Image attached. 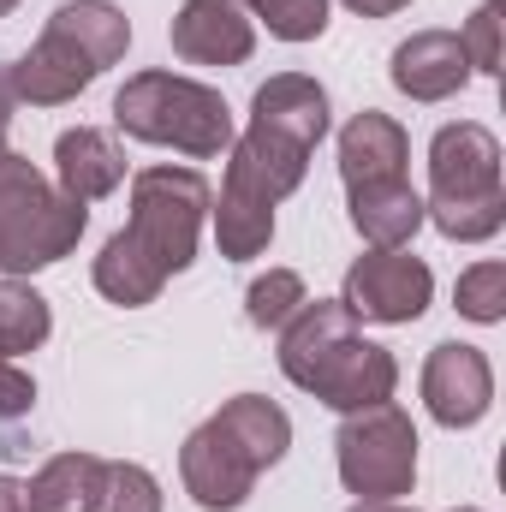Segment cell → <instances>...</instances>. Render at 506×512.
Masks as SVG:
<instances>
[{
    "label": "cell",
    "mask_w": 506,
    "mask_h": 512,
    "mask_svg": "<svg viewBox=\"0 0 506 512\" xmlns=\"http://www.w3.org/2000/svg\"><path fill=\"white\" fill-rule=\"evenodd\" d=\"M280 370L292 387L316 393L334 411L381 405L399 387L393 352L358 334V316L340 298H304L298 304V316L280 328Z\"/></svg>",
    "instance_id": "6da1fadb"
},
{
    "label": "cell",
    "mask_w": 506,
    "mask_h": 512,
    "mask_svg": "<svg viewBox=\"0 0 506 512\" xmlns=\"http://www.w3.org/2000/svg\"><path fill=\"white\" fill-rule=\"evenodd\" d=\"M131 48V24L120 6L108 0H66L54 6L48 30L6 66L12 96L30 108H60L78 90H90L108 66H120Z\"/></svg>",
    "instance_id": "7a4b0ae2"
},
{
    "label": "cell",
    "mask_w": 506,
    "mask_h": 512,
    "mask_svg": "<svg viewBox=\"0 0 506 512\" xmlns=\"http://www.w3.org/2000/svg\"><path fill=\"white\" fill-rule=\"evenodd\" d=\"M423 221H435L447 239L477 245L506 227V191H501V143L477 120L441 126L429 143V197Z\"/></svg>",
    "instance_id": "3957f363"
},
{
    "label": "cell",
    "mask_w": 506,
    "mask_h": 512,
    "mask_svg": "<svg viewBox=\"0 0 506 512\" xmlns=\"http://www.w3.org/2000/svg\"><path fill=\"white\" fill-rule=\"evenodd\" d=\"M114 126L137 143H161L179 155H221L233 149V108L221 102V90L179 78V72H137L126 90L114 96Z\"/></svg>",
    "instance_id": "277c9868"
},
{
    "label": "cell",
    "mask_w": 506,
    "mask_h": 512,
    "mask_svg": "<svg viewBox=\"0 0 506 512\" xmlns=\"http://www.w3.org/2000/svg\"><path fill=\"white\" fill-rule=\"evenodd\" d=\"M90 227V209L48 185L24 155L0 149V274H36L72 251Z\"/></svg>",
    "instance_id": "5b68a950"
},
{
    "label": "cell",
    "mask_w": 506,
    "mask_h": 512,
    "mask_svg": "<svg viewBox=\"0 0 506 512\" xmlns=\"http://www.w3.org/2000/svg\"><path fill=\"white\" fill-rule=\"evenodd\" d=\"M209 209H215V191L197 167H143L131 179L126 239L173 280L197 262V233H203Z\"/></svg>",
    "instance_id": "8992f818"
},
{
    "label": "cell",
    "mask_w": 506,
    "mask_h": 512,
    "mask_svg": "<svg viewBox=\"0 0 506 512\" xmlns=\"http://www.w3.org/2000/svg\"><path fill=\"white\" fill-rule=\"evenodd\" d=\"M334 453H340V483L364 501H399L417 483V429L393 399L346 411Z\"/></svg>",
    "instance_id": "52a82bcc"
},
{
    "label": "cell",
    "mask_w": 506,
    "mask_h": 512,
    "mask_svg": "<svg viewBox=\"0 0 506 512\" xmlns=\"http://www.w3.org/2000/svg\"><path fill=\"white\" fill-rule=\"evenodd\" d=\"M435 298V274L423 256L405 251H370L346 268V292L340 304L364 322H417Z\"/></svg>",
    "instance_id": "ba28073f"
},
{
    "label": "cell",
    "mask_w": 506,
    "mask_h": 512,
    "mask_svg": "<svg viewBox=\"0 0 506 512\" xmlns=\"http://www.w3.org/2000/svg\"><path fill=\"white\" fill-rule=\"evenodd\" d=\"M179 477H185V495L203 512H233V507L251 501V489H256L262 471L251 465V453L209 417L203 429L185 435V447H179Z\"/></svg>",
    "instance_id": "9c48e42d"
},
{
    "label": "cell",
    "mask_w": 506,
    "mask_h": 512,
    "mask_svg": "<svg viewBox=\"0 0 506 512\" xmlns=\"http://www.w3.org/2000/svg\"><path fill=\"white\" fill-rule=\"evenodd\" d=\"M423 405L447 429L483 423L489 405H495V370H489V358L477 346H465V340H441L429 352V364H423Z\"/></svg>",
    "instance_id": "30bf717a"
},
{
    "label": "cell",
    "mask_w": 506,
    "mask_h": 512,
    "mask_svg": "<svg viewBox=\"0 0 506 512\" xmlns=\"http://www.w3.org/2000/svg\"><path fill=\"white\" fill-rule=\"evenodd\" d=\"M167 36H173V54L191 66H245L256 48L251 12L239 0H185Z\"/></svg>",
    "instance_id": "8fae6325"
},
{
    "label": "cell",
    "mask_w": 506,
    "mask_h": 512,
    "mask_svg": "<svg viewBox=\"0 0 506 512\" xmlns=\"http://www.w3.org/2000/svg\"><path fill=\"white\" fill-rule=\"evenodd\" d=\"M393 84L411 102H447L471 84V60L453 30H417L411 42L393 48Z\"/></svg>",
    "instance_id": "7c38bea8"
},
{
    "label": "cell",
    "mask_w": 506,
    "mask_h": 512,
    "mask_svg": "<svg viewBox=\"0 0 506 512\" xmlns=\"http://www.w3.org/2000/svg\"><path fill=\"white\" fill-rule=\"evenodd\" d=\"M304 167H310V149H298V143H286V137H274L262 126L233 137V149H227V185L251 191L262 203L292 197L304 185Z\"/></svg>",
    "instance_id": "4fadbf2b"
},
{
    "label": "cell",
    "mask_w": 506,
    "mask_h": 512,
    "mask_svg": "<svg viewBox=\"0 0 506 512\" xmlns=\"http://www.w3.org/2000/svg\"><path fill=\"white\" fill-rule=\"evenodd\" d=\"M54 173H60V191L90 209V203H102L108 191L126 185V149L114 143V131L72 126L54 143Z\"/></svg>",
    "instance_id": "5bb4252c"
},
{
    "label": "cell",
    "mask_w": 506,
    "mask_h": 512,
    "mask_svg": "<svg viewBox=\"0 0 506 512\" xmlns=\"http://www.w3.org/2000/svg\"><path fill=\"white\" fill-rule=\"evenodd\" d=\"M251 126L274 131L298 149H316L328 137V90L304 72H280L251 96Z\"/></svg>",
    "instance_id": "9a60e30c"
},
{
    "label": "cell",
    "mask_w": 506,
    "mask_h": 512,
    "mask_svg": "<svg viewBox=\"0 0 506 512\" xmlns=\"http://www.w3.org/2000/svg\"><path fill=\"white\" fill-rule=\"evenodd\" d=\"M405 161H411V137H405L399 120H387L376 108L346 120V131H340V179H346V191L405 179Z\"/></svg>",
    "instance_id": "2e32d148"
},
{
    "label": "cell",
    "mask_w": 506,
    "mask_h": 512,
    "mask_svg": "<svg viewBox=\"0 0 506 512\" xmlns=\"http://www.w3.org/2000/svg\"><path fill=\"white\" fill-rule=\"evenodd\" d=\"M352 227L364 245L376 251H405L423 227V197L405 185V179H387V185H358L352 191Z\"/></svg>",
    "instance_id": "e0dca14e"
},
{
    "label": "cell",
    "mask_w": 506,
    "mask_h": 512,
    "mask_svg": "<svg viewBox=\"0 0 506 512\" xmlns=\"http://www.w3.org/2000/svg\"><path fill=\"white\" fill-rule=\"evenodd\" d=\"M215 423L251 453L256 471H268V465H280L286 459V447H292V417L274 405V399H262V393H239V399H227L221 411H215Z\"/></svg>",
    "instance_id": "ac0fdd59"
},
{
    "label": "cell",
    "mask_w": 506,
    "mask_h": 512,
    "mask_svg": "<svg viewBox=\"0 0 506 512\" xmlns=\"http://www.w3.org/2000/svg\"><path fill=\"white\" fill-rule=\"evenodd\" d=\"M96 477H102V459H96V453H54V459L24 483V507L30 512H90Z\"/></svg>",
    "instance_id": "d6986e66"
},
{
    "label": "cell",
    "mask_w": 506,
    "mask_h": 512,
    "mask_svg": "<svg viewBox=\"0 0 506 512\" xmlns=\"http://www.w3.org/2000/svg\"><path fill=\"white\" fill-rule=\"evenodd\" d=\"M161 286H167V274L137 251L126 233H114V239L102 245V256H96V292H102L108 304L143 310V304H155V298H161Z\"/></svg>",
    "instance_id": "ffe728a7"
},
{
    "label": "cell",
    "mask_w": 506,
    "mask_h": 512,
    "mask_svg": "<svg viewBox=\"0 0 506 512\" xmlns=\"http://www.w3.org/2000/svg\"><path fill=\"white\" fill-rule=\"evenodd\" d=\"M209 215H215L221 256H233V262L262 256L268 239H274V203H262V197H251V191L227 185V179H221V209H209Z\"/></svg>",
    "instance_id": "44dd1931"
},
{
    "label": "cell",
    "mask_w": 506,
    "mask_h": 512,
    "mask_svg": "<svg viewBox=\"0 0 506 512\" xmlns=\"http://www.w3.org/2000/svg\"><path fill=\"white\" fill-rule=\"evenodd\" d=\"M48 334H54L48 298L36 286H24V280H0V346H6V358L36 352Z\"/></svg>",
    "instance_id": "7402d4cb"
},
{
    "label": "cell",
    "mask_w": 506,
    "mask_h": 512,
    "mask_svg": "<svg viewBox=\"0 0 506 512\" xmlns=\"http://www.w3.org/2000/svg\"><path fill=\"white\" fill-rule=\"evenodd\" d=\"M90 512H161V483L131 459H102Z\"/></svg>",
    "instance_id": "603a6c76"
},
{
    "label": "cell",
    "mask_w": 506,
    "mask_h": 512,
    "mask_svg": "<svg viewBox=\"0 0 506 512\" xmlns=\"http://www.w3.org/2000/svg\"><path fill=\"white\" fill-rule=\"evenodd\" d=\"M298 304H304V280L292 268H268L262 280H251V292H245L251 328H286L298 316Z\"/></svg>",
    "instance_id": "cb8c5ba5"
},
{
    "label": "cell",
    "mask_w": 506,
    "mask_h": 512,
    "mask_svg": "<svg viewBox=\"0 0 506 512\" xmlns=\"http://www.w3.org/2000/svg\"><path fill=\"white\" fill-rule=\"evenodd\" d=\"M280 42H316L328 30V0H239Z\"/></svg>",
    "instance_id": "d4e9b609"
},
{
    "label": "cell",
    "mask_w": 506,
    "mask_h": 512,
    "mask_svg": "<svg viewBox=\"0 0 506 512\" xmlns=\"http://www.w3.org/2000/svg\"><path fill=\"white\" fill-rule=\"evenodd\" d=\"M453 304H459V316H471V322H501L506 316V262H477V268H465L459 286H453Z\"/></svg>",
    "instance_id": "484cf974"
},
{
    "label": "cell",
    "mask_w": 506,
    "mask_h": 512,
    "mask_svg": "<svg viewBox=\"0 0 506 512\" xmlns=\"http://www.w3.org/2000/svg\"><path fill=\"white\" fill-rule=\"evenodd\" d=\"M459 48H465L471 72H501V12H495V0H483L471 12V24L459 30Z\"/></svg>",
    "instance_id": "4316f807"
},
{
    "label": "cell",
    "mask_w": 506,
    "mask_h": 512,
    "mask_svg": "<svg viewBox=\"0 0 506 512\" xmlns=\"http://www.w3.org/2000/svg\"><path fill=\"white\" fill-rule=\"evenodd\" d=\"M36 405V382L6 358V346H0V417H24Z\"/></svg>",
    "instance_id": "83f0119b"
},
{
    "label": "cell",
    "mask_w": 506,
    "mask_h": 512,
    "mask_svg": "<svg viewBox=\"0 0 506 512\" xmlns=\"http://www.w3.org/2000/svg\"><path fill=\"white\" fill-rule=\"evenodd\" d=\"M12 108H18V96H12V72L0 66V149H6V126H12Z\"/></svg>",
    "instance_id": "f1b7e54d"
},
{
    "label": "cell",
    "mask_w": 506,
    "mask_h": 512,
    "mask_svg": "<svg viewBox=\"0 0 506 512\" xmlns=\"http://www.w3.org/2000/svg\"><path fill=\"white\" fill-rule=\"evenodd\" d=\"M0 512H30V507H24V483H18V477H6V471H0Z\"/></svg>",
    "instance_id": "f546056e"
},
{
    "label": "cell",
    "mask_w": 506,
    "mask_h": 512,
    "mask_svg": "<svg viewBox=\"0 0 506 512\" xmlns=\"http://www.w3.org/2000/svg\"><path fill=\"white\" fill-rule=\"evenodd\" d=\"M352 12H364V18H387V12H399V6H411V0H346Z\"/></svg>",
    "instance_id": "4dcf8cb0"
},
{
    "label": "cell",
    "mask_w": 506,
    "mask_h": 512,
    "mask_svg": "<svg viewBox=\"0 0 506 512\" xmlns=\"http://www.w3.org/2000/svg\"><path fill=\"white\" fill-rule=\"evenodd\" d=\"M352 512H417V507H405V501H358Z\"/></svg>",
    "instance_id": "1f68e13d"
},
{
    "label": "cell",
    "mask_w": 506,
    "mask_h": 512,
    "mask_svg": "<svg viewBox=\"0 0 506 512\" xmlns=\"http://www.w3.org/2000/svg\"><path fill=\"white\" fill-rule=\"evenodd\" d=\"M12 6H18V0H0V18H6V12H12Z\"/></svg>",
    "instance_id": "d6a6232c"
},
{
    "label": "cell",
    "mask_w": 506,
    "mask_h": 512,
    "mask_svg": "<svg viewBox=\"0 0 506 512\" xmlns=\"http://www.w3.org/2000/svg\"><path fill=\"white\" fill-rule=\"evenodd\" d=\"M453 512H477V507H453Z\"/></svg>",
    "instance_id": "836d02e7"
}]
</instances>
